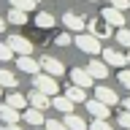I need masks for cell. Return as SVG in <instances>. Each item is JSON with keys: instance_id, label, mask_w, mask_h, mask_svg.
<instances>
[{"instance_id": "6da1fadb", "label": "cell", "mask_w": 130, "mask_h": 130, "mask_svg": "<svg viewBox=\"0 0 130 130\" xmlns=\"http://www.w3.org/2000/svg\"><path fill=\"white\" fill-rule=\"evenodd\" d=\"M73 43L84 52V54H89V57H98L100 52H103V46H100V38L98 35H92V32H79L76 38H73Z\"/></svg>"}, {"instance_id": "7a4b0ae2", "label": "cell", "mask_w": 130, "mask_h": 130, "mask_svg": "<svg viewBox=\"0 0 130 130\" xmlns=\"http://www.w3.org/2000/svg\"><path fill=\"white\" fill-rule=\"evenodd\" d=\"M32 87L41 89V92H46V95H60V87H57V76H49L46 71H38L32 76Z\"/></svg>"}, {"instance_id": "3957f363", "label": "cell", "mask_w": 130, "mask_h": 130, "mask_svg": "<svg viewBox=\"0 0 130 130\" xmlns=\"http://www.w3.org/2000/svg\"><path fill=\"white\" fill-rule=\"evenodd\" d=\"M87 30L92 32V35H98L100 41H103V38H111V24L106 22L103 16H100V19H87Z\"/></svg>"}, {"instance_id": "277c9868", "label": "cell", "mask_w": 130, "mask_h": 130, "mask_svg": "<svg viewBox=\"0 0 130 130\" xmlns=\"http://www.w3.org/2000/svg\"><path fill=\"white\" fill-rule=\"evenodd\" d=\"M6 43L14 49V54H32V41L22 38V35H8Z\"/></svg>"}, {"instance_id": "5b68a950", "label": "cell", "mask_w": 130, "mask_h": 130, "mask_svg": "<svg viewBox=\"0 0 130 130\" xmlns=\"http://www.w3.org/2000/svg\"><path fill=\"white\" fill-rule=\"evenodd\" d=\"M84 108H87V111L92 114L95 119H108V114H111V108H108V106H106L103 100H98V98H92V100L87 98V103H84Z\"/></svg>"}, {"instance_id": "8992f818", "label": "cell", "mask_w": 130, "mask_h": 130, "mask_svg": "<svg viewBox=\"0 0 130 130\" xmlns=\"http://www.w3.org/2000/svg\"><path fill=\"white\" fill-rule=\"evenodd\" d=\"M87 71H89V76L95 81H106V76H108V65H106V60H98V57H92L87 62Z\"/></svg>"}, {"instance_id": "52a82bcc", "label": "cell", "mask_w": 130, "mask_h": 130, "mask_svg": "<svg viewBox=\"0 0 130 130\" xmlns=\"http://www.w3.org/2000/svg\"><path fill=\"white\" fill-rule=\"evenodd\" d=\"M16 65H19L22 73H30V76H35L41 71V62L32 60V54H16Z\"/></svg>"}, {"instance_id": "ba28073f", "label": "cell", "mask_w": 130, "mask_h": 130, "mask_svg": "<svg viewBox=\"0 0 130 130\" xmlns=\"http://www.w3.org/2000/svg\"><path fill=\"white\" fill-rule=\"evenodd\" d=\"M100 16H103L111 27H117V30H119V27H125V16H122L119 8H114V6H106L103 11H100Z\"/></svg>"}, {"instance_id": "9c48e42d", "label": "cell", "mask_w": 130, "mask_h": 130, "mask_svg": "<svg viewBox=\"0 0 130 130\" xmlns=\"http://www.w3.org/2000/svg\"><path fill=\"white\" fill-rule=\"evenodd\" d=\"M62 24L68 27V30L73 32H84V27H87V19L79 14H73V11H68V14H62Z\"/></svg>"}, {"instance_id": "30bf717a", "label": "cell", "mask_w": 130, "mask_h": 130, "mask_svg": "<svg viewBox=\"0 0 130 130\" xmlns=\"http://www.w3.org/2000/svg\"><path fill=\"white\" fill-rule=\"evenodd\" d=\"M22 119L27 122V125H32V127H41V125H43V108H35V106H27V108H24L22 111Z\"/></svg>"}, {"instance_id": "8fae6325", "label": "cell", "mask_w": 130, "mask_h": 130, "mask_svg": "<svg viewBox=\"0 0 130 130\" xmlns=\"http://www.w3.org/2000/svg\"><path fill=\"white\" fill-rule=\"evenodd\" d=\"M100 57L106 60V65H117V68H125V65H127V54H122L117 49H103Z\"/></svg>"}, {"instance_id": "7c38bea8", "label": "cell", "mask_w": 130, "mask_h": 130, "mask_svg": "<svg viewBox=\"0 0 130 130\" xmlns=\"http://www.w3.org/2000/svg\"><path fill=\"white\" fill-rule=\"evenodd\" d=\"M41 71H46L49 76H62L65 73V65L54 57H41Z\"/></svg>"}, {"instance_id": "4fadbf2b", "label": "cell", "mask_w": 130, "mask_h": 130, "mask_svg": "<svg viewBox=\"0 0 130 130\" xmlns=\"http://www.w3.org/2000/svg\"><path fill=\"white\" fill-rule=\"evenodd\" d=\"M71 81H73V84H79V87H84V89L95 84V79L89 76L87 68H73V71H71Z\"/></svg>"}, {"instance_id": "5bb4252c", "label": "cell", "mask_w": 130, "mask_h": 130, "mask_svg": "<svg viewBox=\"0 0 130 130\" xmlns=\"http://www.w3.org/2000/svg\"><path fill=\"white\" fill-rule=\"evenodd\" d=\"M27 100H30V106H35V108H52V95H46V92H41V89L32 87V92L27 95Z\"/></svg>"}, {"instance_id": "9a60e30c", "label": "cell", "mask_w": 130, "mask_h": 130, "mask_svg": "<svg viewBox=\"0 0 130 130\" xmlns=\"http://www.w3.org/2000/svg\"><path fill=\"white\" fill-rule=\"evenodd\" d=\"M95 98L103 100L106 106H117V103H119V95H117L111 87H106V84H103V87H95Z\"/></svg>"}, {"instance_id": "2e32d148", "label": "cell", "mask_w": 130, "mask_h": 130, "mask_svg": "<svg viewBox=\"0 0 130 130\" xmlns=\"http://www.w3.org/2000/svg\"><path fill=\"white\" fill-rule=\"evenodd\" d=\"M0 122L3 125H16L19 122V108H11L8 103L0 106Z\"/></svg>"}, {"instance_id": "e0dca14e", "label": "cell", "mask_w": 130, "mask_h": 130, "mask_svg": "<svg viewBox=\"0 0 130 130\" xmlns=\"http://www.w3.org/2000/svg\"><path fill=\"white\" fill-rule=\"evenodd\" d=\"M73 106H76V103H73L68 95H54V98H52V108H57V111H62V114H71Z\"/></svg>"}, {"instance_id": "ac0fdd59", "label": "cell", "mask_w": 130, "mask_h": 130, "mask_svg": "<svg viewBox=\"0 0 130 130\" xmlns=\"http://www.w3.org/2000/svg\"><path fill=\"white\" fill-rule=\"evenodd\" d=\"M65 125H68V130H89V125L84 122V117H79V114H65Z\"/></svg>"}, {"instance_id": "d6986e66", "label": "cell", "mask_w": 130, "mask_h": 130, "mask_svg": "<svg viewBox=\"0 0 130 130\" xmlns=\"http://www.w3.org/2000/svg\"><path fill=\"white\" fill-rule=\"evenodd\" d=\"M65 95L71 98L73 103H87V89L79 87V84H71V87H65Z\"/></svg>"}, {"instance_id": "ffe728a7", "label": "cell", "mask_w": 130, "mask_h": 130, "mask_svg": "<svg viewBox=\"0 0 130 130\" xmlns=\"http://www.w3.org/2000/svg\"><path fill=\"white\" fill-rule=\"evenodd\" d=\"M54 24H57V19L49 14V11H38V14H35V27H38V30H49V27H54Z\"/></svg>"}, {"instance_id": "44dd1931", "label": "cell", "mask_w": 130, "mask_h": 130, "mask_svg": "<svg viewBox=\"0 0 130 130\" xmlns=\"http://www.w3.org/2000/svg\"><path fill=\"white\" fill-rule=\"evenodd\" d=\"M6 103L11 106V108H19V111H22V108H27V106H30V100H27V98L24 95H19V92H8V98H6Z\"/></svg>"}, {"instance_id": "7402d4cb", "label": "cell", "mask_w": 130, "mask_h": 130, "mask_svg": "<svg viewBox=\"0 0 130 130\" xmlns=\"http://www.w3.org/2000/svg\"><path fill=\"white\" fill-rule=\"evenodd\" d=\"M8 22L16 24V27L27 24V11H22V8H11V11H8Z\"/></svg>"}, {"instance_id": "603a6c76", "label": "cell", "mask_w": 130, "mask_h": 130, "mask_svg": "<svg viewBox=\"0 0 130 130\" xmlns=\"http://www.w3.org/2000/svg\"><path fill=\"white\" fill-rule=\"evenodd\" d=\"M0 87H3V89L16 87V76H14L11 71H6V68H0Z\"/></svg>"}, {"instance_id": "cb8c5ba5", "label": "cell", "mask_w": 130, "mask_h": 130, "mask_svg": "<svg viewBox=\"0 0 130 130\" xmlns=\"http://www.w3.org/2000/svg\"><path fill=\"white\" fill-rule=\"evenodd\" d=\"M8 3H11V8H22V11H27V14L38 8V0H8Z\"/></svg>"}, {"instance_id": "d4e9b609", "label": "cell", "mask_w": 130, "mask_h": 130, "mask_svg": "<svg viewBox=\"0 0 130 130\" xmlns=\"http://www.w3.org/2000/svg\"><path fill=\"white\" fill-rule=\"evenodd\" d=\"M114 38H117V43L125 49H130V30H125V27H119V30L114 32Z\"/></svg>"}, {"instance_id": "484cf974", "label": "cell", "mask_w": 130, "mask_h": 130, "mask_svg": "<svg viewBox=\"0 0 130 130\" xmlns=\"http://www.w3.org/2000/svg\"><path fill=\"white\" fill-rule=\"evenodd\" d=\"M14 49L8 46V43H0V62H8V60H14Z\"/></svg>"}, {"instance_id": "4316f807", "label": "cell", "mask_w": 130, "mask_h": 130, "mask_svg": "<svg viewBox=\"0 0 130 130\" xmlns=\"http://www.w3.org/2000/svg\"><path fill=\"white\" fill-rule=\"evenodd\" d=\"M43 127H46V130H68V125L60 122V119H46V122H43Z\"/></svg>"}, {"instance_id": "83f0119b", "label": "cell", "mask_w": 130, "mask_h": 130, "mask_svg": "<svg viewBox=\"0 0 130 130\" xmlns=\"http://www.w3.org/2000/svg\"><path fill=\"white\" fill-rule=\"evenodd\" d=\"M89 130H114V127L108 125V119H92V125H89Z\"/></svg>"}, {"instance_id": "f1b7e54d", "label": "cell", "mask_w": 130, "mask_h": 130, "mask_svg": "<svg viewBox=\"0 0 130 130\" xmlns=\"http://www.w3.org/2000/svg\"><path fill=\"white\" fill-rule=\"evenodd\" d=\"M71 43H73V38L68 35V32H60V35L54 38V46H71Z\"/></svg>"}, {"instance_id": "f546056e", "label": "cell", "mask_w": 130, "mask_h": 130, "mask_svg": "<svg viewBox=\"0 0 130 130\" xmlns=\"http://www.w3.org/2000/svg\"><path fill=\"white\" fill-rule=\"evenodd\" d=\"M117 79H119V84H122V87H127V89H130V71H127V68H122Z\"/></svg>"}, {"instance_id": "4dcf8cb0", "label": "cell", "mask_w": 130, "mask_h": 130, "mask_svg": "<svg viewBox=\"0 0 130 130\" xmlns=\"http://www.w3.org/2000/svg\"><path fill=\"white\" fill-rule=\"evenodd\" d=\"M119 127H125V130H130V111L125 108V111L119 114Z\"/></svg>"}, {"instance_id": "1f68e13d", "label": "cell", "mask_w": 130, "mask_h": 130, "mask_svg": "<svg viewBox=\"0 0 130 130\" xmlns=\"http://www.w3.org/2000/svg\"><path fill=\"white\" fill-rule=\"evenodd\" d=\"M111 6L119 8V11H127V8H130V0H111Z\"/></svg>"}, {"instance_id": "d6a6232c", "label": "cell", "mask_w": 130, "mask_h": 130, "mask_svg": "<svg viewBox=\"0 0 130 130\" xmlns=\"http://www.w3.org/2000/svg\"><path fill=\"white\" fill-rule=\"evenodd\" d=\"M0 130H19V122H16V125H3Z\"/></svg>"}, {"instance_id": "836d02e7", "label": "cell", "mask_w": 130, "mask_h": 130, "mask_svg": "<svg viewBox=\"0 0 130 130\" xmlns=\"http://www.w3.org/2000/svg\"><path fill=\"white\" fill-rule=\"evenodd\" d=\"M122 108H127V111H130V98H125V100H122Z\"/></svg>"}, {"instance_id": "e575fe53", "label": "cell", "mask_w": 130, "mask_h": 130, "mask_svg": "<svg viewBox=\"0 0 130 130\" xmlns=\"http://www.w3.org/2000/svg\"><path fill=\"white\" fill-rule=\"evenodd\" d=\"M6 30V19H3V16H0V32Z\"/></svg>"}, {"instance_id": "d590c367", "label": "cell", "mask_w": 130, "mask_h": 130, "mask_svg": "<svg viewBox=\"0 0 130 130\" xmlns=\"http://www.w3.org/2000/svg\"><path fill=\"white\" fill-rule=\"evenodd\" d=\"M127 65H130V52H127Z\"/></svg>"}, {"instance_id": "8d00e7d4", "label": "cell", "mask_w": 130, "mask_h": 130, "mask_svg": "<svg viewBox=\"0 0 130 130\" xmlns=\"http://www.w3.org/2000/svg\"><path fill=\"white\" fill-rule=\"evenodd\" d=\"M0 95H3V87H0Z\"/></svg>"}, {"instance_id": "74e56055", "label": "cell", "mask_w": 130, "mask_h": 130, "mask_svg": "<svg viewBox=\"0 0 130 130\" xmlns=\"http://www.w3.org/2000/svg\"><path fill=\"white\" fill-rule=\"evenodd\" d=\"M89 3H95V0H89Z\"/></svg>"}, {"instance_id": "f35d334b", "label": "cell", "mask_w": 130, "mask_h": 130, "mask_svg": "<svg viewBox=\"0 0 130 130\" xmlns=\"http://www.w3.org/2000/svg\"><path fill=\"white\" fill-rule=\"evenodd\" d=\"M38 130H41V127H38ZM43 130H46V127H43Z\"/></svg>"}]
</instances>
